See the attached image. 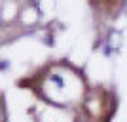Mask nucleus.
Wrapping results in <instances>:
<instances>
[{"label":"nucleus","instance_id":"nucleus-1","mask_svg":"<svg viewBox=\"0 0 127 122\" xmlns=\"http://www.w3.org/2000/svg\"><path fill=\"white\" fill-rule=\"evenodd\" d=\"M51 80H53V82H55V84H57V86H59V88H63V80L59 78L57 74H53V76H51Z\"/></svg>","mask_w":127,"mask_h":122}]
</instances>
